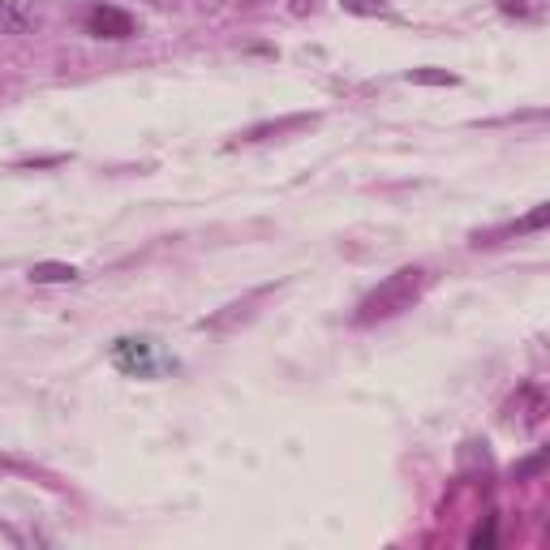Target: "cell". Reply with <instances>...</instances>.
<instances>
[{"label": "cell", "mask_w": 550, "mask_h": 550, "mask_svg": "<svg viewBox=\"0 0 550 550\" xmlns=\"http://www.w3.org/2000/svg\"><path fill=\"white\" fill-rule=\"evenodd\" d=\"M422 288H426V271L422 267H400L396 275H387L374 293L361 297L353 323L357 327H370V323H387V318L413 310V301L422 297Z\"/></svg>", "instance_id": "obj_1"}, {"label": "cell", "mask_w": 550, "mask_h": 550, "mask_svg": "<svg viewBox=\"0 0 550 550\" xmlns=\"http://www.w3.org/2000/svg\"><path fill=\"white\" fill-rule=\"evenodd\" d=\"M112 366H117L121 374H129V379H151V374L159 370L155 344L142 340V336H121V340H112Z\"/></svg>", "instance_id": "obj_2"}, {"label": "cell", "mask_w": 550, "mask_h": 550, "mask_svg": "<svg viewBox=\"0 0 550 550\" xmlns=\"http://www.w3.org/2000/svg\"><path fill=\"white\" fill-rule=\"evenodd\" d=\"M86 31H91L95 39H112V43H121V39L134 35V18H129L125 9L95 5L91 13H86Z\"/></svg>", "instance_id": "obj_3"}, {"label": "cell", "mask_w": 550, "mask_h": 550, "mask_svg": "<svg viewBox=\"0 0 550 550\" xmlns=\"http://www.w3.org/2000/svg\"><path fill=\"white\" fill-rule=\"evenodd\" d=\"M35 22L31 0H0V35H26Z\"/></svg>", "instance_id": "obj_4"}, {"label": "cell", "mask_w": 550, "mask_h": 550, "mask_svg": "<svg viewBox=\"0 0 550 550\" xmlns=\"http://www.w3.org/2000/svg\"><path fill=\"white\" fill-rule=\"evenodd\" d=\"M546 220H550V207H533V215H525L520 224H508V228H499V233H477L473 245H495L499 237H512V233H538Z\"/></svg>", "instance_id": "obj_5"}, {"label": "cell", "mask_w": 550, "mask_h": 550, "mask_svg": "<svg viewBox=\"0 0 550 550\" xmlns=\"http://www.w3.org/2000/svg\"><path fill=\"white\" fill-rule=\"evenodd\" d=\"M78 267H69V263H35L31 267V280L35 284H74L78 280Z\"/></svg>", "instance_id": "obj_6"}, {"label": "cell", "mask_w": 550, "mask_h": 550, "mask_svg": "<svg viewBox=\"0 0 550 550\" xmlns=\"http://www.w3.org/2000/svg\"><path fill=\"white\" fill-rule=\"evenodd\" d=\"M409 82H430V86H452L456 78L452 74H443V69H413Z\"/></svg>", "instance_id": "obj_7"}, {"label": "cell", "mask_w": 550, "mask_h": 550, "mask_svg": "<svg viewBox=\"0 0 550 550\" xmlns=\"http://www.w3.org/2000/svg\"><path fill=\"white\" fill-rule=\"evenodd\" d=\"M344 9L361 13V18H374V13H383V0H344Z\"/></svg>", "instance_id": "obj_8"}, {"label": "cell", "mask_w": 550, "mask_h": 550, "mask_svg": "<svg viewBox=\"0 0 550 550\" xmlns=\"http://www.w3.org/2000/svg\"><path fill=\"white\" fill-rule=\"evenodd\" d=\"M499 13H508V18H529V0H499Z\"/></svg>", "instance_id": "obj_9"}, {"label": "cell", "mask_w": 550, "mask_h": 550, "mask_svg": "<svg viewBox=\"0 0 550 550\" xmlns=\"http://www.w3.org/2000/svg\"><path fill=\"white\" fill-rule=\"evenodd\" d=\"M314 9H318V0H288V13H293V18H310Z\"/></svg>", "instance_id": "obj_10"}, {"label": "cell", "mask_w": 550, "mask_h": 550, "mask_svg": "<svg viewBox=\"0 0 550 550\" xmlns=\"http://www.w3.org/2000/svg\"><path fill=\"white\" fill-rule=\"evenodd\" d=\"M469 542H473V546H490V542H495V520H486V525H482V529H477V533H473V538H469Z\"/></svg>", "instance_id": "obj_11"}, {"label": "cell", "mask_w": 550, "mask_h": 550, "mask_svg": "<svg viewBox=\"0 0 550 550\" xmlns=\"http://www.w3.org/2000/svg\"><path fill=\"white\" fill-rule=\"evenodd\" d=\"M155 5H159V9H168V5H177V0H155Z\"/></svg>", "instance_id": "obj_12"}, {"label": "cell", "mask_w": 550, "mask_h": 550, "mask_svg": "<svg viewBox=\"0 0 550 550\" xmlns=\"http://www.w3.org/2000/svg\"><path fill=\"white\" fill-rule=\"evenodd\" d=\"M241 5H267V0H241Z\"/></svg>", "instance_id": "obj_13"}]
</instances>
